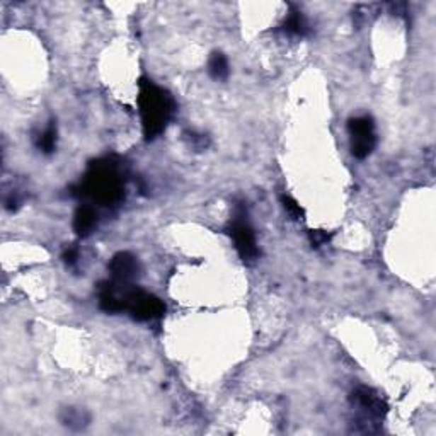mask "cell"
Returning a JSON list of instances; mask_svg holds the SVG:
<instances>
[{
    "label": "cell",
    "mask_w": 436,
    "mask_h": 436,
    "mask_svg": "<svg viewBox=\"0 0 436 436\" xmlns=\"http://www.w3.org/2000/svg\"><path fill=\"white\" fill-rule=\"evenodd\" d=\"M62 423H64L65 426L72 428V430H82V428H86L87 425H89V416H87V414L81 409L69 408L64 411Z\"/></svg>",
    "instance_id": "12"
},
{
    "label": "cell",
    "mask_w": 436,
    "mask_h": 436,
    "mask_svg": "<svg viewBox=\"0 0 436 436\" xmlns=\"http://www.w3.org/2000/svg\"><path fill=\"white\" fill-rule=\"evenodd\" d=\"M77 259H79V249H77V247H69V249H65L64 261L69 264V266H74V264L77 263Z\"/></svg>",
    "instance_id": "15"
},
{
    "label": "cell",
    "mask_w": 436,
    "mask_h": 436,
    "mask_svg": "<svg viewBox=\"0 0 436 436\" xmlns=\"http://www.w3.org/2000/svg\"><path fill=\"white\" fill-rule=\"evenodd\" d=\"M282 205H283V208L287 210L288 215H290V217L293 218V220H304V218H305L304 210H302L300 205L297 203V201L293 200L292 196L283 195V196H282Z\"/></svg>",
    "instance_id": "13"
},
{
    "label": "cell",
    "mask_w": 436,
    "mask_h": 436,
    "mask_svg": "<svg viewBox=\"0 0 436 436\" xmlns=\"http://www.w3.org/2000/svg\"><path fill=\"white\" fill-rule=\"evenodd\" d=\"M309 239L312 247H321L331 241V234L324 232V230H310Z\"/></svg>",
    "instance_id": "14"
},
{
    "label": "cell",
    "mask_w": 436,
    "mask_h": 436,
    "mask_svg": "<svg viewBox=\"0 0 436 436\" xmlns=\"http://www.w3.org/2000/svg\"><path fill=\"white\" fill-rule=\"evenodd\" d=\"M208 72L215 81H225L229 77L230 69H229V60L224 53L217 52L212 54L208 62Z\"/></svg>",
    "instance_id": "10"
},
{
    "label": "cell",
    "mask_w": 436,
    "mask_h": 436,
    "mask_svg": "<svg viewBox=\"0 0 436 436\" xmlns=\"http://www.w3.org/2000/svg\"><path fill=\"white\" fill-rule=\"evenodd\" d=\"M280 29H282L285 35L295 36V38L307 36L309 31H310L309 23H307V19H305V16L293 6H292L290 12L287 14V18H285L283 24L280 26Z\"/></svg>",
    "instance_id": "9"
},
{
    "label": "cell",
    "mask_w": 436,
    "mask_h": 436,
    "mask_svg": "<svg viewBox=\"0 0 436 436\" xmlns=\"http://www.w3.org/2000/svg\"><path fill=\"white\" fill-rule=\"evenodd\" d=\"M229 236L236 244V249L239 256L244 261H254L258 259L259 249L258 242H256L254 230L251 227L249 220H247V213L244 208H237L236 215H234L232 222L229 225Z\"/></svg>",
    "instance_id": "4"
},
{
    "label": "cell",
    "mask_w": 436,
    "mask_h": 436,
    "mask_svg": "<svg viewBox=\"0 0 436 436\" xmlns=\"http://www.w3.org/2000/svg\"><path fill=\"white\" fill-rule=\"evenodd\" d=\"M75 195L89 198L104 207L120 203L125 195V179L120 164L113 159L92 162Z\"/></svg>",
    "instance_id": "2"
},
{
    "label": "cell",
    "mask_w": 436,
    "mask_h": 436,
    "mask_svg": "<svg viewBox=\"0 0 436 436\" xmlns=\"http://www.w3.org/2000/svg\"><path fill=\"white\" fill-rule=\"evenodd\" d=\"M125 302H127V312L138 322L159 321L166 314V305L162 300L133 285H128Z\"/></svg>",
    "instance_id": "3"
},
{
    "label": "cell",
    "mask_w": 436,
    "mask_h": 436,
    "mask_svg": "<svg viewBox=\"0 0 436 436\" xmlns=\"http://www.w3.org/2000/svg\"><path fill=\"white\" fill-rule=\"evenodd\" d=\"M137 103L142 116L144 137L147 142H152L166 132L176 113V103L169 92L147 77H142L138 82Z\"/></svg>",
    "instance_id": "1"
},
{
    "label": "cell",
    "mask_w": 436,
    "mask_h": 436,
    "mask_svg": "<svg viewBox=\"0 0 436 436\" xmlns=\"http://www.w3.org/2000/svg\"><path fill=\"white\" fill-rule=\"evenodd\" d=\"M98 225V213L91 205H81L74 217V230L79 237H87L94 232Z\"/></svg>",
    "instance_id": "8"
},
{
    "label": "cell",
    "mask_w": 436,
    "mask_h": 436,
    "mask_svg": "<svg viewBox=\"0 0 436 436\" xmlns=\"http://www.w3.org/2000/svg\"><path fill=\"white\" fill-rule=\"evenodd\" d=\"M351 402L362 413L365 421H379L387 414V404L375 391L368 387H358L351 394Z\"/></svg>",
    "instance_id": "6"
},
{
    "label": "cell",
    "mask_w": 436,
    "mask_h": 436,
    "mask_svg": "<svg viewBox=\"0 0 436 436\" xmlns=\"http://www.w3.org/2000/svg\"><path fill=\"white\" fill-rule=\"evenodd\" d=\"M351 154L356 159H367L377 147L375 123L370 116H356L348 123Z\"/></svg>",
    "instance_id": "5"
},
{
    "label": "cell",
    "mask_w": 436,
    "mask_h": 436,
    "mask_svg": "<svg viewBox=\"0 0 436 436\" xmlns=\"http://www.w3.org/2000/svg\"><path fill=\"white\" fill-rule=\"evenodd\" d=\"M36 147L43 154H52L57 147V127L54 123H50L40 135L36 137Z\"/></svg>",
    "instance_id": "11"
},
{
    "label": "cell",
    "mask_w": 436,
    "mask_h": 436,
    "mask_svg": "<svg viewBox=\"0 0 436 436\" xmlns=\"http://www.w3.org/2000/svg\"><path fill=\"white\" fill-rule=\"evenodd\" d=\"M109 272H111L113 282L118 283H132L138 276L140 271V264L137 258L130 253H118L113 256L109 261Z\"/></svg>",
    "instance_id": "7"
}]
</instances>
